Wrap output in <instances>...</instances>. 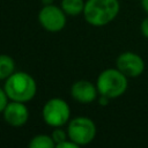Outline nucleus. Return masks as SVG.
Listing matches in <instances>:
<instances>
[{"instance_id": "obj_1", "label": "nucleus", "mask_w": 148, "mask_h": 148, "mask_svg": "<svg viewBox=\"0 0 148 148\" xmlns=\"http://www.w3.org/2000/svg\"><path fill=\"white\" fill-rule=\"evenodd\" d=\"M120 9L118 0H87L83 16L94 27H103L112 22Z\"/></svg>"}, {"instance_id": "obj_2", "label": "nucleus", "mask_w": 148, "mask_h": 148, "mask_svg": "<svg viewBox=\"0 0 148 148\" xmlns=\"http://www.w3.org/2000/svg\"><path fill=\"white\" fill-rule=\"evenodd\" d=\"M3 89L10 101L25 103L35 97L37 84L30 74L25 72H14L6 79Z\"/></svg>"}, {"instance_id": "obj_3", "label": "nucleus", "mask_w": 148, "mask_h": 148, "mask_svg": "<svg viewBox=\"0 0 148 148\" xmlns=\"http://www.w3.org/2000/svg\"><path fill=\"white\" fill-rule=\"evenodd\" d=\"M96 87L101 95L109 98H117L127 90V76L118 68H108L98 75Z\"/></svg>"}, {"instance_id": "obj_4", "label": "nucleus", "mask_w": 148, "mask_h": 148, "mask_svg": "<svg viewBox=\"0 0 148 148\" xmlns=\"http://www.w3.org/2000/svg\"><path fill=\"white\" fill-rule=\"evenodd\" d=\"M68 139L79 146L90 143L96 135V125L88 117H76L67 126Z\"/></svg>"}, {"instance_id": "obj_5", "label": "nucleus", "mask_w": 148, "mask_h": 148, "mask_svg": "<svg viewBox=\"0 0 148 148\" xmlns=\"http://www.w3.org/2000/svg\"><path fill=\"white\" fill-rule=\"evenodd\" d=\"M42 116L44 121L52 127H61L69 120L71 109L68 104L61 98L49 99L42 110Z\"/></svg>"}, {"instance_id": "obj_6", "label": "nucleus", "mask_w": 148, "mask_h": 148, "mask_svg": "<svg viewBox=\"0 0 148 148\" xmlns=\"http://www.w3.org/2000/svg\"><path fill=\"white\" fill-rule=\"evenodd\" d=\"M66 13L61 7L54 5H44V7L38 13V21L40 25L51 32L60 31L66 24Z\"/></svg>"}, {"instance_id": "obj_7", "label": "nucleus", "mask_w": 148, "mask_h": 148, "mask_svg": "<svg viewBox=\"0 0 148 148\" xmlns=\"http://www.w3.org/2000/svg\"><path fill=\"white\" fill-rule=\"evenodd\" d=\"M116 66L127 77H138L145 71L143 59L138 53L131 51L120 53L116 60Z\"/></svg>"}, {"instance_id": "obj_8", "label": "nucleus", "mask_w": 148, "mask_h": 148, "mask_svg": "<svg viewBox=\"0 0 148 148\" xmlns=\"http://www.w3.org/2000/svg\"><path fill=\"white\" fill-rule=\"evenodd\" d=\"M2 113L6 123L15 127L24 125L29 118L28 108L23 102H17V101L8 102Z\"/></svg>"}, {"instance_id": "obj_9", "label": "nucleus", "mask_w": 148, "mask_h": 148, "mask_svg": "<svg viewBox=\"0 0 148 148\" xmlns=\"http://www.w3.org/2000/svg\"><path fill=\"white\" fill-rule=\"evenodd\" d=\"M97 92H98L97 87L87 80L76 81L71 88L72 97L79 103H83V104L94 102L97 97Z\"/></svg>"}, {"instance_id": "obj_10", "label": "nucleus", "mask_w": 148, "mask_h": 148, "mask_svg": "<svg viewBox=\"0 0 148 148\" xmlns=\"http://www.w3.org/2000/svg\"><path fill=\"white\" fill-rule=\"evenodd\" d=\"M15 72V62L12 57L0 54V80L8 79Z\"/></svg>"}, {"instance_id": "obj_11", "label": "nucleus", "mask_w": 148, "mask_h": 148, "mask_svg": "<svg viewBox=\"0 0 148 148\" xmlns=\"http://www.w3.org/2000/svg\"><path fill=\"white\" fill-rule=\"evenodd\" d=\"M83 0H61V8L67 15H79L84 9Z\"/></svg>"}, {"instance_id": "obj_12", "label": "nucleus", "mask_w": 148, "mask_h": 148, "mask_svg": "<svg viewBox=\"0 0 148 148\" xmlns=\"http://www.w3.org/2000/svg\"><path fill=\"white\" fill-rule=\"evenodd\" d=\"M29 147L30 148H53L56 147V143L51 135L38 134L30 140Z\"/></svg>"}, {"instance_id": "obj_13", "label": "nucleus", "mask_w": 148, "mask_h": 148, "mask_svg": "<svg viewBox=\"0 0 148 148\" xmlns=\"http://www.w3.org/2000/svg\"><path fill=\"white\" fill-rule=\"evenodd\" d=\"M51 136H52V139H53V141H54L56 146H57V145H59V143H61L62 141H65V140H67V139H68V134H67V132H65V131H64V130H61L60 127H56V130L52 132Z\"/></svg>"}, {"instance_id": "obj_14", "label": "nucleus", "mask_w": 148, "mask_h": 148, "mask_svg": "<svg viewBox=\"0 0 148 148\" xmlns=\"http://www.w3.org/2000/svg\"><path fill=\"white\" fill-rule=\"evenodd\" d=\"M8 96L5 91L3 88H0V112H2L6 108V105L8 104Z\"/></svg>"}, {"instance_id": "obj_15", "label": "nucleus", "mask_w": 148, "mask_h": 148, "mask_svg": "<svg viewBox=\"0 0 148 148\" xmlns=\"http://www.w3.org/2000/svg\"><path fill=\"white\" fill-rule=\"evenodd\" d=\"M56 147H57V148H77L79 145H76V143H75L74 141H72L71 139H67V140L62 141L61 143L57 145Z\"/></svg>"}, {"instance_id": "obj_16", "label": "nucleus", "mask_w": 148, "mask_h": 148, "mask_svg": "<svg viewBox=\"0 0 148 148\" xmlns=\"http://www.w3.org/2000/svg\"><path fill=\"white\" fill-rule=\"evenodd\" d=\"M140 31H141L143 37L148 38V16L142 20V22L140 24Z\"/></svg>"}, {"instance_id": "obj_17", "label": "nucleus", "mask_w": 148, "mask_h": 148, "mask_svg": "<svg viewBox=\"0 0 148 148\" xmlns=\"http://www.w3.org/2000/svg\"><path fill=\"white\" fill-rule=\"evenodd\" d=\"M109 97H106V96H104V95H101V97H99V99H98V103L101 104V105H108L109 104Z\"/></svg>"}, {"instance_id": "obj_18", "label": "nucleus", "mask_w": 148, "mask_h": 148, "mask_svg": "<svg viewBox=\"0 0 148 148\" xmlns=\"http://www.w3.org/2000/svg\"><path fill=\"white\" fill-rule=\"evenodd\" d=\"M141 7L148 14V0H141Z\"/></svg>"}, {"instance_id": "obj_19", "label": "nucleus", "mask_w": 148, "mask_h": 148, "mask_svg": "<svg viewBox=\"0 0 148 148\" xmlns=\"http://www.w3.org/2000/svg\"><path fill=\"white\" fill-rule=\"evenodd\" d=\"M51 2H52V0H43L44 5H51Z\"/></svg>"}]
</instances>
